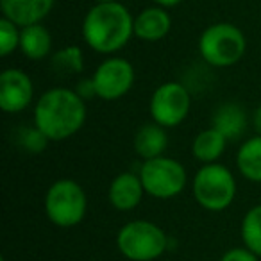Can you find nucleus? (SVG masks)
Returning <instances> with one entry per match:
<instances>
[{
	"instance_id": "f257e3e1",
	"label": "nucleus",
	"mask_w": 261,
	"mask_h": 261,
	"mask_svg": "<svg viewBox=\"0 0 261 261\" xmlns=\"http://www.w3.org/2000/svg\"><path fill=\"white\" fill-rule=\"evenodd\" d=\"M86 100L70 88H50L34 106V125L50 142H65L86 123Z\"/></svg>"
},
{
	"instance_id": "f03ea898",
	"label": "nucleus",
	"mask_w": 261,
	"mask_h": 261,
	"mask_svg": "<svg viewBox=\"0 0 261 261\" xmlns=\"http://www.w3.org/2000/svg\"><path fill=\"white\" fill-rule=\"evenodd\" d=\"M135 34V18L118 2H100L84 16L83 38L91 50L115 54L129 43Z\"/></svg>"
},
{
	"instance_id": "7ed1b4c3",
	"label": "nucleus",
	"mask_w": 261,
	"mask_h": 261,
	"mask_svg": "<svg viewBox=\"0 0 261 261\" xmlns=\"http://www.w3.org/2000/svg\"><path fill=\"white\" fill-rule=\"evenodd\" d=\"M236 179L220 163L202 165L192 179V193L202 210L211 213L225 211L236 197Z\"/></svg>"
},
{
	"instance_id": "20e7f679",
	"label": "nucleus",
	"mask_w": 261,
	"mask_h": 261,
	"mask_svg": "<svg viewBox=\"0 0 261 261\" xmlns=\"http://www.w3.org/2000/svg\"><path fill=\"white\" fill-rule=\"evenodd\" d=\"M43 207L47 218L54 225L61 229L75 227L88 213L86 192L73 179H58L45 193Z\"/></svg>"
},
{
	"instance_id": "39448f33",
	"label": "nucleus",
	"mask_w": 261,
	"mask_h": 261,
	"mask_svg": "<svg viewBox=\"0 0 261 261\" xmlns=\"http://www.w3.org/2000/svg\"><path fill=\"white\" fill-rule=\"evenodd\" d=\"M116 247L129 261H154L168 249V236L150 220H130L120 227Z\"/></svg>"
},
{
	"instance_id": "423d86ee",
	"label": "nucleus",
	"mask_w": 261,
	"mask_h": 261,
	"mask_svg": "<svg viewBox=\"0 0 261 261\" xmlns=\"http://www.w3.org/2000/svg\"><path fill=\"white\" fill-rule=\"evenodd\" d=\"M247 40L243 33L232 23H213L199 40V52L207 65L215 68H227L243 58Z\"/></svg>"
},
{
	"instance_id": "0eeeda50",
	"label": "nucleus",
	"mask_w": 261,
	"mask_h": 261,
	"mask_svg": "<svg viewBox=\"0 0 261 261\" xmlns=\"http://www.w3.org/2000/svg\"><path fill=\"white\" fill-rule=\"evenodd\" d=\"M138 174L147 195L160 200H168L181 195L188 182L185 165L167 156L145 160Z\"/></svg>"
},
{
	"instance_id": "6e6552de",
	"label": "nucleus",
	"mask_w": 261,
	"mask_h": 261,
	"mask_svg": "<svg viewBox=\"0 0 261 261\" xmlns=\"http://www.w3.org/2000/svg\"><path fill=\"white\" fill-rule=\"evenodd\" d=\"M192 109V97L185 84L177 81H168L154 90L149 102V113L152 122L163 125L165 129L177 127L188 118Z\"/></svg>"
},
{
	"instance_id": "1a4fd4ad",
	"label": "nucleus",
	"mask_w": 261,
	"mask_h": 261,
	"mask_svg": "<svg viewBox=\"0 0 261 261\" xmlns=\"http://www.w3.org/2000/svg\"><path fill=\"white\" fill-rule=\"evenodd\" d=\"M97 97L106 102L125 97L135 84V68L123 58H109L97 66L91 75Z\"/></svg>"
},
{
	"instance_id": "9d476101",
	"label": "nucleus",
	"mask_w": 261,
	"mask_h": 261,
	"mask_svg": "<svg viewBox=\"0 0 261 261\" xmlns=\"http://www.w3.org/2000/svg\"><path fill=\"white\" fill-rule=\"evenodd\" d=\"M34 84L23 70L8 68L0 73V109L8 115H18L31 106Z\"/></svg>"
},
{
	"instance_id": "9b49d317",
	"label": "nucleus",
	"mask_w": 261,
	"mask_h": 261,
	"mask_svg": "<svg viewBox=\"0 0 261 261\" xmlns=\"http://www.w3.org/2000/svg\"><path fill=\"white\" fill-rule=\"evenodd\" d=\"M145 195V188L140 174L122 172L111 181L108 188V200L118 211H133L140 206Z\"/></svg>"
},
{
	"instance_id": "f8f14e48",
	"label": "nucleus",
	"mask_w": 261,
	"mask_h": 261,
	"mask_svg": "<svg viewBox=\"0 0 261 261\" xmlns=\"http://www.w3.org/2000/svg\"><path fill=\"white\" fill-rule=\"evenodd\" d=\"M54 0H0L4 18L18 27L40 23L50 13Z\"/></svg>"
},
{
	"instance_id": "ddd939ff",
	"label": "nucleus",
	"mask_w": 261,
	"mask_h": 261,
	"mask_svg": "<svg viewBox=\"0 0 261 261\" xmlns=\"http://www.w3.org/2000/svg\"><path fill=\"white\" fill-rule=\"evenodd\" d=\"M172 20L163 8H149L135 18V36L143 41H160L170 33Z\"/></svg>"
},
{
	"instance_id": "4468645a",
	"label": "nucleus",
	"mask_w": 261,
	"mask_h": 261,
	"mask_svg": "<svg viewBox=\"0 0 261 261\" xmlns=\"http://www.w3.org/2000/svg\"><path fill=\"white\" fill-rule=\"evenodd\" d=\"M168 147V135L167 129L160 123H145L135 135V150L143 161L160 158L165 154Z\"/></svg>"
},
{
	"instance_id": "2eb2a0df",
	"label": "nucleus",
	"mask_w": 261,
	"mask_h": 261,
	"mask_svg": "<svg viewBox=\"0 0 261 261\" xmlns=\"http://www.w3.org/2000/svg\"><path fill=\"white\" fill-rule=\"evenodd\" d=\"M229 140L222 135L220 130L215 127H207V129L200 130L199 135L193 138L192 143V154L197 161L202 165L207 163H217L220 156L224 154L225 147H227Z\"/></svg>"
},
{
	"instance_id": "dca6fc26",
	"label": "nucleus",
	"mask_w": 261,
	"mask_h": 261,
	"mask_svg": "<svg viewBox=\"0 0 261 261\" xmlns=\"http://www.w3.org/2000/svg\"><path fill=\"white\" fill-rule=\"evenodd\" d=\"M211 127L218 129L227 140H236L247 127V115L236 102H224L213 113Z\"/></svg>"
},
{
	"instance_id": "f3484780",
	"label": "nucleus",
	"mask_w": 261,
	"mask_h": 261,
	"mask_svg": "<svg viewBox=\"0 0 261 261\" xmlns=\"http://www.w3.org/2000/svg\"><path fill=\"white\" fill-rule=\"evenodd\" d=\"M52 36L41 23L22 27L20 33V50L31 61H40L50 54Z\"/></svg>"
},
{
	"instance_id": "a211bd4d",
	"label": "nucleus",
	"mask_w": 261,
	"mask_h": 261,
	"mask_svg": "<svg viewBox=\"0 0 261 261\" xmlns=\"http://www.w3.org/2000/svg\"><path fill=\"white\" fill-rule=\"evenodd\" d=\"M238 172L250 182H261V135L245 140L236 152Z\"/></svg>"
},
{
	"instance_id": "6ab92c4d",
	"label": "nucleus",
	"mask_w": 261,
	"mask_h": 261,
	"mask_svg": "<svg viewBox=\"0 0 261 261\" xmlns=\"http://www.w3.org/2000/svg\"><path fill=\"white\" fill-rule=\"evenodd\" d=\"M240 232H242L243 245L254 254L261 256V204L252 206L243 215Z\"/></svg>"
},
{
	"instance_id": "aec40b11",
	"label": "nucleus",
	"mask_w": 261,
	"mask_h": 261,
	"mask_svg": "<svg viewBox=\"0 0 261 261\" xmlns=\"http://www.w3.org/2000/svg\"><path fill=\"white\" fill-rule=\"evenodd\" d=\"M52 68L61 75H75L84 70L83 50L75 45L65 47L52 56Z\"/></svg>"
},
{
	"instance_id": "412c9836",
	"label": "nucleus",
	"mask_w": 261,
	"mask_h": 261,
	"mask_svg": "<svg viewBox=\"0 0 261 261\" xmlns=\"http://www.w3.org/2000/svg\"><path fill=\"white\" fill-rule=\"evenodd\" d=\"M20 33L22 31H18V25L11 20H0V56L2 58L20 48Z\"/></svg>"
},
{
	"instance_id": "4be33fe9",
	"label": "nucleus",
	"mask_w": 261,
	"mask_h": 261,
	"mask_svg": "<svg viewBox=\"0 0 261 261\" xmlns=\"http://www.w3.org/2000/svg\"><path fill=\"white\" fill-rule=\"evenodd\" d=\"M48 142H50V140H48L36 125L23 127V129L20 130V145L25 150H29V152H34V154L43 152Z\"/></svg>"
},
{
	"instance_id": "5701e85b",
	"label": "nucleus",
	"mask_w": 261,
	"mask_h": 261,
	"mask_svg": "<svg viewBox=\"0 0 261 261\" xmlns=\"http://www.w3.org/2000/svg\"><path fill=\"white\" fill-rule=\"evenodd\" d=\"M257 254H254L250 249H247L245 245L243 247H232V249L225 250L222 254L220 261H257Z\"/></svg>"
},
{
	"instance_id": "b1692460",
	"label": "nucleus",
	"mask_w": 261,
	"mask_h": 261,
	"mask_svg": "<svg viewBox=\"0 0 261 261\" xmlns=\"http://www.w3.org/2000/svg\"><path fill=\"white\" fill-rule=\"evenodd\" d=\"M75 91L84 98V100H90V98L97 97V91H95V84H93V79H91V77H90V79L79 81Z\"/></svg>"
},
{
	"instance_id": "393cba45",
	"label": "nucleus",
	"mask_w": 261,
	"mask_h": 261,
	"mask_svg": "<svg viewBox=\"0 0 261 261\" xmlns=\"http://www.w3.org/2000/svg\"><path fill=\"white\" fill-rule=\"evenodd\" d=\"M252 125H254V129H256L257 135H261V104L257 106V109L252 115Z\"/></svg>"
},
{
	"instance_id": "a878e982",
	"label": "nucleus",
	"mask_w": 261,
	"mask_h": 261,
	"mask_svg": "<svg viewBox=\"0 0 261 261\" xmlns=\"http://www.w3.org/2000/svg\"><path fill=\"white\" fill-rule=\"evenodd\" d=\"M160 8H174V6H177L181 0H154Z\"/></svg>"
},
{
	"instance_id": "bb28decb",
	"label": "nucleus",
	"mask_w": 261,
	"mask_h": 261,
	"mask_svg": "<svg viewBox=\"0 0 261 261\" xmlns=\"http://www.w3.org/2000/svg\"><path fill=\"white\" fill-rule=\"evenodd\" d=\"M97 4H100V2H115V0H95Z\"/></svg>"
}]
</instances>
